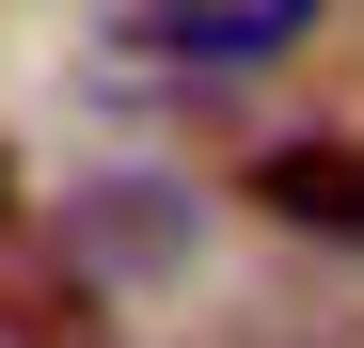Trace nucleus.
I'll list each match as a JSON object with an SVG mask.
<instances>
[{
  "mask_svg": "<svg viewBox=\"0 0 364 348\" xmlns=\"http://www.w3.org/2000/svg\"><path fill=\"white\" fill-rule=\"evenodd\" d=\"M285 238H364V143H333V127H301V143H269L254 174H237Z\"/></svg>",
  "mask_w": 364,
  "mask_h": 348,
  "instance_id": "obj_1",
  "label": "nucleus"
},
{
  "mask_svg": "<svg viewBox=\"0 0 364 348\" xmlns=\"http://www.w3.org/2000/svg\"><path fill=\"white\" fill-rule=\"evenodd\" d=\"M317 16H333V0H159V32L191 48V64H285Z\"/></svg>",
  "mask_w": 364,
  "mask_h": 348,
  "instance_id": "obj_2",
  "label": "nucleus"
},
{
  "mask_svg": "<svg viewBox=\"0 0 364 348\" xmlns=\"http://www.w3.org/2000/svg\"><path fill=\"white\" fill-rule=\"evenodd\" d=\"M0 332H16V348H80L95 317H80V285H64V269H32V285H16V317H0Z\"/></svg>",
  "mask_w": 364,
  "mask_h": 348,
  "instance_id": "obj_3",
  "label": "nucleus"
},
{
  "mask_svg": "<svg viewBox=\"0 0 364 348\" xmlns=\"http://www.w3.org/2000/svg\"><path fill=\"white\" fill-rule=\"evenodd\" d=\"M0 206H16V158H0Z\"/></svg>",
  "mask_w": 364,
  "mask_h": 348,
  "instance_id": "obj_4",
  "label": "nucleus"
}]
</instances>
